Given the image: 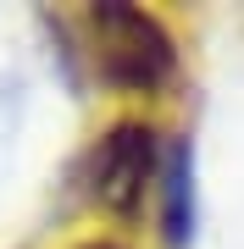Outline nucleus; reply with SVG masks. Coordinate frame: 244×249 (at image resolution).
<instances>
[{
  "instance_id": "obj_1",
  "label": "nucleus",
  "mask_w": 244,
  "mask_h": 249,
  "mask_svg": "<svg viewBox=\"0 0 244 249\" xmlns=\"http://www.w3.org/2000/svg\"><path fill=\"white\" fill-rule=\"evenodd\" d=\"M89 50L111 89L122 94H161L178 78V45L145 6L100 0L89 6Z\"/></svg>"
},
{
  "instance_id": "obj_2",
  "label": "nucleus",
  "mask_w": 244,
  "mask_h": 249,
  "mask_svg": "<svg viewBox=\"0 0 244 249\" xmlns=\"http://www.w3.org/2000/svg\"><path fill=\"white\" fill-rule=\"evenodd\" d=\"M155 172H161V144L145 122H117L89 155V188L111 216H133Z\"/></svg>"
},
{
  "instance_id": "obj_3",
  "label": "nucleus",
  "mask_w": 244,
  "mask_h": 249,
  "mask_svg": "<svg viewBox=\"0 0 244 249\" xmlns=\"http://www.w3.org/2000/svg\"><path fill=\"white\" fill-rule=\"evenodd\" d=\"M161 238L167 249H189L194 238V160H189V144H167L161 155Z\"/></svg>"
},
{
  "instance_id": "obj_4",
  "label": "nucleus",
  "mask_w": 244,
  "mask_h": 249,
  "mask_svg": "<svg viewBox=\"0 0 244 249\" xmlns=\"http://www.w3.org/2000/svg\"><path fill=\"white\" fill-rule=\"evenodd\" d=\"M78 249H122V244H111V238H89V244H78Z\"/></svg>"
}]
</instances>
